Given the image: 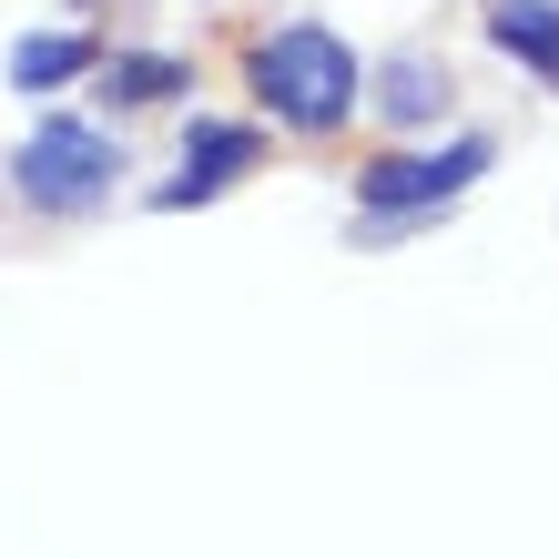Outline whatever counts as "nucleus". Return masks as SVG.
Segmentation results:
<instances>
[{
	"instance_id": "f03ea898",
	"label": "nucleus",
	"mask_w": 559,
	"mask_h": 559,
	"mask_svg": "<svg viewBox=\"0 0 559 559\" xmlns=\"http://www.w3.org/2000/svg\"><path fill=\"white\" fill-rule=\"evenodd\" d=\"M11 183H21V204H41V214H92V204H112V183H122V143L103 122H82V112H41L31 143L11 153Z\"/></svg>"
},
{
	"instance_id": "0eeeda50",
	"label": "nucleus",
	"mask_w": 559,
	"mask_h": 559,
	"mask_svg": "<svg viewBox=\"0 0 559 559\" xmlns=\"http://www.w3.org/2000/svg\"><path fill=\"white\" fill-rule=\"evenodd\" d=\"M488 41L559 82V0H488Z\"/></svg>"
},
{
	"instance_id": "6e6552de",
	"label": "nucleus",
	"mask_w": 559,
	"mask_h": 559,
	"mask_svg": "<svg viewBox=\"0 0 559 559\" xmlns=\"http://www.w3.org/2000/svg\"><path fill=\"white\" fill-rule=\"evenodd\" d=\"M377 112L386 122H407V133H417V122H438L448 112V72H438V61H386V72H377Z\"/></svg>"
},
{
	"instance_id": "f257e3e1",
	"label": "nucleus",
	"mask_w": 559,
	"mask_h": 559,
	"mask_svg": "<svg viewBox=\"0 0 559 559\" xmlns=\"http://www.w3.org/2000/svg\"><path fill=\"white\" fill-rule=\"evenodd\" d=\"M245 92L285 133H336V122H356V103H367V61L325 21H285V31H265V41L245 51Z\"/></svg>"
},
{
	"instance_id": "39448f33",
	"label": "nucleus",
	"mask_w": 559,
	"mask_h": 559,
	"mask_svg": "<svg viewBox=\"0 0 559 559\" xmlns=\"http://www.w3.org/2000/svg\"><path fill=\"white\" fill-rule=\"evenodd\" d=\"M92 61H103L92 31H21L11 41V92H61V82H82Z\"/></svg>"
},
{
	"instance_id": "7ed1b4c3",
	"label": "nucleus",
	"mask_w": 559,
	"mask_h": 559,
	"mask_svg": "<svg viewBox=\"0 0 559 559\" xmlns=\"http://www.w3.org/2000/svg\"><path fill=\"white\" fill-rule=\"evenodd\" d=\"M488 163H499V143H488V133H457V143H438V153H377L367 174H356V214H367V224H417V214L457 204Z\"/></svg>"
},
{
	"instance_id": "20e7f679",
	"label": "nucleus",
	"mask_w": 559,
	"mask_h": 559,
	"mask_svg": "<svg viewBox=\"0 0 559 559\" xmlns=\"http://www.w3.org/2000/svg\"><path fill=\"white\" fill-rule=\"evenodd\" d=\"M254 163H265V133H254V122H193L183 133V174L153 193L163 214H183V204H214V193H235Z\"/></svg>"
},
{
	"instance_id": "423d86ee",
	"label": "nucleus",
	"mask_w": 559,
	"mask_h": 559,
	"mask_svg": "<svg viewBox=\"0 0 559 559\" xmlns=\"http://www.w3.org/2000/svg\"><path fill=\"white\" fill-rule=\"evenodd\" d=\"M92 72H103L112 112H153V103H174V92H193V72L174 51H112V61H92Z\"/></svg>"
}]
</instances>
